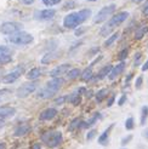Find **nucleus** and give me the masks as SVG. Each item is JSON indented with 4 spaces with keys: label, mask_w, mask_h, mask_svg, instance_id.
Instances as JSON below:
<instances>
[{
    "label": "nucleus",
    "mask_w": 148,
    "mask_h": 149,
    "mask_svg": "<svg viewBox=\"0 0 148 149\" xmlns=\"http://www.w3.org/2000/svg\"><path fill=\"white\" fill-rule=\"evenodd\" d=\"M91 16L90 9H83L78 12H71L63 18V26L67 29H74L86 22Z\"/></svg>",
    "instance_id": "obj_1"
},
{
    "label": "nucleus",
    "mask_w": 148,
    "mask_h": 149,
    "mask_svg": "<svg viewBox=\"0 0 148 149\" xmlns=\"http://www.w3.org/2000/svg\"><path fill=\"white\" fill-rule=\"evenodd\" d=\"M128 18H129V12H126V11H121V12H119V13L114 15V16L110 17V19L101 28L100 34H101L102 36H109L110 33L114 31L115 27L120 26L123 22H125Z\"/></svg>",
    "instance_id": "obj_2"
},
{
    "label": "nucleus",
    "mask_w": 148,
    "mask_h": 149,
    "mask_svg": "<svg viewBox=\"0 0 148 149\" xmlns=\"http://www.w3.org/2000/svg\"><path fill=\"white\" fill-rule=\"evenodd\" d=\"M62 133L60 131H46L41 135L43 143H45L49 148H56L62 142Z\"/></svg>",
    "instance_id": "obj_3"
},
{
    "label": "nucleus",
    "mask_w": 148,
    "mask_h": 149,
    "mask_svg": "<svg viewBox=\"0 0 148 149\" xmlns=\"http://www.w3.org/2000/svg\"><path fill=\"white\" fill-rule=\"evenodd\" d=\"M7 40L12 44H15V45H28V44L33 42L34 38H33L32 34L23 32V31H20L15 34H11Z\"/></svg>",
    "instance_id": "obj_4"
},
{
    "label": "nucleus",
    "mask_w": 148,
    "mask_h": 149,
    "mask_svg": "<svg viewBox=\"0 0 148 149\" xmlns=\"http://www.w3.org/2000/svg\"><path fill=\"white\" fill-rule=\"evenodd\" d=\"M115 4H110V5H107L105 7H102V9L96 13V16L94 17V23L98 24V23H102V22L107 21L110 16H112V13L115 11Z\"/></svg>",
    "instance_id": "obj_5"
},
{
    "label": "nucleus",
    "mask_w": 148,
    "mask_h": 149,
    "mask_svg": "<svg viewBox=\"0 0 148 149\" xmlns=\"http://www.w3.org/2000/svg\"><path fill=\"white\" fill-rule=\"evenodd\" d=\"M36 87H38V84H36L35 81H28V83L22 84L17 88L16 90V96L18 98H26V97H28L29 95H32L36 90Z\"/></svg>",
    "instance_id": "obj_6"
},
{
    "label": "nucleus",
    "mask_w": 148,
    "mask_h": 149,
    "mask_svg": "<svg viewBox=\"0 0 148 149\" xmlns=\"http://www.w3.org/2000/svg\"><path fill=\"white\" fill-rule=\"evenodd\" d=\"M23 24L18 23V22H4L3 24H0V33L5 35H11L20 31H22Z\"/></svg>",
    "instance_id": "obj_7"
},
{
    "label": "nucleus",
    "mask_w": 148,
    "mask_h": 149,
    "mask_svg": "<svg viewBox=\"0 0 148 149\" xmlns=\"http://www.w3.org/2000/svg\"><path fill=\"white\" fill-rule=\"evenodd\" d=\"M22 74H23V67H21V65H18V67H16L11 73H9V74H6V75H4L3 78H1V81L4 84H12V83H15Z\"/></svg>",
    "instance_id": "obj_8"
},
{
    "label": "nucleus",
    "mask_w": 148,
    "mask_h": 149,
    "mask_svg": "<svg viewBox=\"0 0 148 149\" xmlns=\"http://www.w3.org/2000/svg\"><path fill=\"white\" fill-rule=\"evenodd\" d=\"M55 13H56V11L54 9H45L41 11H36L34 13V18L38 21H49L55 16Z\"/></svg>",
    "instance_id": "obj_9"
},
{
    "label": "nucleus",
    "mask_w": 148,
    "mask_h": 149,
    "mask_svg": "<svg viewBox=\"0 0 148 149\" xmlns=\"http://www.w3.org/2000/svg\"><path fill=\"white\" fill-rule=\"evenodd\" d=\"M69 69H71V64H69V63L60 64V65L55 67V68L50 72V77H51V78H58V77L63 75V74L68 73Z\"/></svg>",
    "instance_id": "obj_10"
},
{
    "label": "nucleus",
    "mask_w": 148,
    "mask_h": 149,
    "mask_svg": "<svg viewBox=\"0 0 148 149\" xmlns=\"http://www.w3.org/2000/svg\"><path fill=\"white\" fill-rule=\"evenodd\" d=\"M56 93H57V90H54V88H51L49 86H45V87L40 88V90L38 91V93H36V97L41 98V100H47V98L54 97Z\"/></svg>",
    "instance_id": "obj_11"
},
{
    "label": "nucleus",
    "mask_w": 148,
    "mask_h": 149,
    "mask_svg": "<svg viewBox=\"0 0 148 149\" xmlns=\"http://www.w3.org/2000/svg\"><path fill=\"white\" fill-rule=\"evenodd\" d=\"M124 69H125V63H124V62H120L119 64L114 65L113 68H112V70H110V72H109V74H108L109 80H110V81L115 80V79H117V78L119 77L120 74L124 72Z\"/></svg>",
    "instance_id": "obj_12"
},
{
    "label": "nucleus",
    "mask_w": 148,
    "mask_h": 149,
    "mask_svg": "<svg viewBox=\"0 0 148 149\" xmlns=\"http://www.w3.org/2000/svg\"><path fill=\"white\" fill-rule=\"evenodd\" d=\"M56 115H57V110L55 108H46L40 113L39 119L41 121H49V120H52Z\"/></svg>",
    "instance_id": "obj_13"
},
{
    "label": "nucleus",
    "mask_w": 148,
    "mask_h": 149,
    "mask_svg": "<svg viewBox=\"0 0 148 149\" xmlns=\"http://www.w3.org/2000/svg\"><path fill=\"white\" fill-rule=\"evenodd\" d=\"M113 127H114V124H112V125L109 126V127H107L105 131L101 133L100 137H98V139H97L98 144H101V146H107V144L109 143V133H110V131H112Z\"/></svg>",
    "instance_id": "obj_14"
},
{
    "label": "nucleus",
    "mask_w": 148,
    "mask_h": 149,
    "mask_svg": "<svg viewBox=\"0 0 148 149\" xmlns=\"http://www.w3.org/2000/svg\"><path fill=\"white\" fill-rule=\"evenodd\" d=\"M31 131V125L23 123V124H20L16 129H15V136L17 137H22V136H26L27 133Z\"/></svg>",
    "instance_id": "obj_15"
},
{
    "label": "nucleus",
    "mask_w": 148,
    "mask_h": 149,
    "mask_svg": "<svg viewBox=\"0 0 148 149\" xmlns=\"http://www.w3.org/2000/svg\"><path fill=\"white\" fill-rule=\"evenodd\" d=\"M16 114V109L9 107V106H3L0 107V119H7L11 118Z\"/></svg>",
    "instance_id": "obj_16"
},
{
    "label": "nucleus",
    "mask_w": 148,
    "mask_h": 149,
    "mask_svg": "<svg viewBox=\"0 0 148 149\" xmlns=\"http://www.w3.org/2000/svg\"><path fill=\"white\" fill-rule=\"evenodd\" d=\"M102 118V114L101 113H95L94 115H92V118H90L89 120H86V121H81V125H80V127H91V126H94L96 123H97L100 119Z\"/></svg>",
    "instance_id": "obj_17"
},
{
    "label": "nucleus",
    "mask_w": 148,
    "mask_h": 149,
    "mask_svg": "<svg viewBox=\"0 0 148 149\" xmlns=\"http://www.w3.org/2000/svg\"><path fill=\"white\" fill-rule=\"evenodd\" d=\"M63 79L61 78V77H58V78H51V80H49L47 81V84H46V86H49V87H51V88H54V90H60L61 88V86L63 85Z\"/></svg>",
    "instance_id": "obj_18"
},
{
    "label": "nucleus",
    "mask_w": 148,
    "mask_h": 149,
    "mask_svg": "<svg viewBox=\"0 0 148 149\" xmlns=\"http://www.w3.org/2000/svg\"><path fill=\"white\" fill-rule=\"evenodd\" d=\"M67 100H68V102H71L73 104V106H78V104L81 102V93L78 90H75L69 96H67Z\"/></svg>",
    "instance_id": "obj_19"
},
{
    "label": "nucleus",
    "mask_w": 148,
    "mask_h": 149,
    "mask_svg": "<svg viewBox=\"0 0 148 149\" xmlns=\"http://www.w3.org/2000/svg\"><path fill=\"white\" fill-rule=\"evenodd\" d=\"M94 75V73H92V67H87V68H85L83 72L80 73V79L85 81V83H89V81L91 80Z\"/></svg>",
    "instance_id": "obj_20"
},
{
    "label": "nucleus",
    "mask_w": 148,
    "mask_h": 149,
    "mask_svg": "<svg viewBox=\"0 0 148 149\" xmlns=\"http://www.w3.org/2000/svg\"><path fill=\"white\" fill-rule=\"evenodd\" d=\"M40 75H41V69L38 68V67H35V68H32L31 70L27 73V78H28L29 80H35V79H38Z\"/></svg>",
    "instance_id": "obj_21"
},
{
    "label": "nucleus",
    "mask_w": 148,
    "mask_h": 149,
    "mask_svg": "<svg viewBox=\"0 0 148 149\" xmlns=\"http://www.w3.org/2000/svg\"><path fill=\"white\" fill-rule=\"evenodd\" d=\"M112 68H113V65H110V64H107V65H105L103 68L100 70V73L96 75V78H97V80L98 79H103V78H106V77H108V74H109V72L112 70Z\"/></svg>",
    "instance_id": "obj_22"
},
{
    "label": "nucleus",
    "mask_w": 148,
    "mask_h": 149,
    "mask_svg": "<svg viewBox=\"0 0 148 149\" xmlns=\"http://www.w3.org/2000/svg\"><path fill=\"white\" fill-rule=\"evenodd\" d=\"M148 32V27L147 26H143V27H140L137 31L135 32V39L136 40H141L143 36L146 35V33Z\"/></svg>",
    "instance_id": "obj_23"
},
{
    "label": "nucleus",
    "mask_w": 148,
    "mask_h": 149,
    "mask_svg": "<svg viewBox=\"0 0 148 149\" xmlns=\"http://www.w3.org/2000/svg\"><path fill=\"white\" fill-rule=\"evenodd\" d=\"M80 73H81V70L79 68H71L68 70V73H67V78L69 80H74V79H77L78 77H80Z\"/></svg>",
    "instance_id": "obj_24"
},
{
    "label": "nucleus",
    "mask_w": 148,
    "mask_h": 149,
    "mask_svg": "<svg viewBox=\"0 0 148 149\" xmlns=\"http://www.w3.org/2000/svg\"><path fill=\"white\" fill-rule=\"evenodd\" d=\"M56 57H57V55L55 54V52H47V54L41 58V63L43 64H49L51 61H54Z\"/></svg>",
    "instance_id": "obj_25"
},
{
    "label": "nucleus",
    "mask_w": 148,
    "mask_h": 149,
    "mask_svg": "<svg viewBox=\"0 0 148 149\" xmlns=\"http://www.w3.org/2000/svg\"><path fill=\"white\" fill-rule=\"evenodd\" d=\"M107 95H108V90H107V88H102V90H100L95 95V97H96V101H97V103H101L103 100L107 97Z\"/></svg>",
    "instance_id": "obj_26"
},
{
    "label": "nucleus",
    "mask_w": 148,
    "mask_h": 149,
    "mask_svg": "<svg viewBox=\"0 0 148 149\" xmlns=\"http://www.w3.org/2000/svg\"><path fill=\"white\" fill-rule=\"evenodd\" d=\"M81 119H79V118H77V119H74V120H72V123L69 124V126H68V130L69 131H75L77 129H80V125H81Z\"/></svg>",
    "instance_id": "obj_27"
},
{
    "label": "nucleus",
    "mask_w": 148,
    "mask_h": 149,
    "mask_svg": "<svg viewBox=\"0 0 148 149\" xmlns=\"http://www.w3.org/2000/svg\"><path fill=\"white\" fill-rule=\"evenodd\" d=\"M118 38H119V33H113V34H110L109 38L105 41V46H106V47H109L110 45H113L114 41H115Z\"/></svg>",
    "instance_id": "obj_28"
},
{
    "label": "nucleus",
    "mask_w": 148,
    "mask_h": 149,
    "mask_svg": "<svg viewBox=\"0 0 148 149\" xmlns=\"http://www.w3.org/2000/svg\"><path fill=\"white\" fill-rule=\"evenodd\" d=\"M148 118V106H143L141 108V125H145Z\"/></svg>",
    "instance_id": "obj_29"
},
{
    "label": "nucleus",
    "mask_w": 148,
    "mask_h": 149,
    "mask_svg": "<svg viewBox=\"0 0 148 149\" xmlns=\"http://www.w3.org/2000/svg\"><path fill=\"white\" fill-rule=\"evenodd\" d=\"M135 127V121H134V118L132 116H129L125 121V129L126 130H132Z\"/></svg>",
    "instance_id": "obj_30"
},
{
    "label": "nucleus",
    "mask_w": 148,
    "mask_h": 149,
    "mask_svg": "<svg viewBox=\"0 0 148 149\" xmlns=\"http://www.w3.org/2000/svg\"><path fill=\"white\" fill-rule=\"evenodd\" d=\"M128 55H129V49H124V50H121L120 52H119V55H118V58H119V61H125L126 59V57H128Z\"/></svg>",
    "instance_id": "obj_31"
},
{
    "label": "nucleus",
    "mask_w": 148,
    "mask_h": 149,
    "mask_svg": "<svg viewBox=\"0 0 148 149\" xmlns=\"http://www.w3.org/2000/svg\"><path fill=\"white\" fill-rule=\"evenodd\" d=\"M7 55H11V50L7 47V46H4L1 45L0 46V57H3V56H7Z\"/></svg>",
    "instance_id": "obj_32"
},
{
    "label": "nucleus",
    "mask_w": 148,
    "mask_h": 149,
    "mask_svg": "<svg viewBox=\"0 0 148 149\" xmlns=\"http://www.w3.org/2000/svg\"><path fill=\"white\" fill-rule=\"evenodd\" d=\"M10 95H11V91L7 90V88H3V90H0V101L7 98Z\"/></svg>",
    "instance_id": "obj_33"
},
{
    "label": "nucleus",
    "mask_w": 148,
    "mask_h": 149,
    "mask_svg": "<svg viewBox=\"0 0 148 149\" xmlns=\"http://www.w3.org/2000/svg\"><path fill=\"white\" fill-rule=\"evenodd\" d=\"M11 61H12L11 55H7V56L0 57V64H7V63H10Z\"/></svg>",
    "instance_id": "obj_34"
},
{
    "label": "nucleus",
    "mask_w": 148,
    "mask_h": 149,
    "mask_svg": "<svg viewBox=\"0 0 148 149\" xmlns=\"http://www.w3.org/2000/svg\"><path fill=\"white\" fill-rule=\"evenodd\" d=\"M43 3H44V5H46V6H55L57 4H60L61 0H43Z\"/></svg>",
    "instance_id": "obj_35"
},
{
    "label": "nucleus",
    "mask_w": 148,
    "mask_h": 149,
    "mask_svg": "<svg viewBox=\"0 0 148 149\" xmlns=\"http://www.w3.org/2000/svg\"><path fill=\"white\" fill-rule=\"evenodd\" d=\"M97 135V131L96 130H90L87 132V135H86V139L87 141H91V139H94V137Z\"/></svg>",
    "instance_id": "obj_36"
},
{
    "label": "nucleus",
    "mask_w": 148,
    "mask_h": 149,
    "mask_svg": "<svg viewBox=\"0 0 148 149\" xmlns=\"http://www.w3.org/2000/svg\"><path fill=\"white\" fill-rule=\"evenodd\" d=\"M66 101H67V96H62V97H58V98H56L55 103L57 104V106H61V104H63Z\"/></svg>",
    "instance_id": "obj_37"
},
{
    "label": "nucleus",
    "mask_w": 148,
    "mask_h": 149,
    "mask_svg": "<svg viewBox=\"0 0 148 149\" xmlns=\"http://www.w3.org/2000/svg\"><path fill=\"white\" fill-rule=\"evenodd\" d=\"M142 81H143V78L140 75L137 79H136V83H135V87L136 88H141V86H142Z\"/></svg>",
    "instance_id": "obj_38"
},
{
    "label": "nucleus",
    "mask_w": 148,
    "mask_h": 149,
    "mask_svg": "<svg viewBox=\"0 0 148 149\" xmlns=\"http://www.w3.org/2000/svg\"><path fill=\"white\" fill-rule=\"evenodd\" d=\"M132 137H134V136H132V135H129V136H125V137L123 138V141H121V144H123V146H125V144H128V143L130 142V141L132 139Z\"/></svg>",
    "instance_id": "obj_39"
},
{
    "label": "nucleus",
    "mask_w": 148,
    "mask_h": 149,
    "mask_svg": "<svg viewBox=\"0 0 148 149\" xmlns=\"http://www.w3.org/2000/svg\"><path fill=\"white\" fill-rule=\"evenodd\" d=\"M86 31V28L85 27H80V28H78V29H75V34L77 36H79V35H81V34H84V32Z\"/></svg>",
    "instance_id": "obj_40"
},
{
    "label": "nucleus",
    "mask_w": 148,
    "mask_h": 149,
    "mask_svg": "<svg viewBox=\"0 0 148 149\" xmlns=\"http://www.w3.org/2000/svg\"><path fill=\"white\" fill-rule=\"evenodd\" d=\"M141 56H142V55H141V52H138V54H136L135 59H134V65H135V67H137V65H138V63H140L138 61L141 59Z\"/></svg>",
    "instance_id": "obj_41"
},
{
    "label": "nucleus",
    "mask_w": 148,
    "mask_h": 149,
    "mask_svg": "<svg viewBox=\"0 0 148 149\" xmlns=\"http://www.w3.org/2000/svg\"><path fill=\"white\" fill-rule=\"evenodd\" d=\"M126 95H123L121 96V97L119 98V101H118V106H123V104L125 103V102H126Z\"/></svg>",
    "instance_id": "obj_42"
},
{
    "label": "nucleus",
    "mask_w": 148,
    "mask_h": 149,
    "mask_svg": "<svg viewBox=\"0 0 148 149\" xmlns=\"http://www.w3.org/2000/svg\"><path fill=\"white\" fill-rule=\"evenodd\" d=\"M114 101H115V95H112V97H110V100L108 101V103H107V106H108V107H110V106H113V103H114Z\"/></svg>",
    "instance_id": "obj_43"
},
{
    "label": "nucleus",
    "mask_w": 148,
    "mask_h": 149,
    "mask_svg": "<svg viewBox=\"0 0 148 149\" xmlns=\"http://www.w3.org/2000/svg\"><path fill=\"white\" fill-rule=\"evenodd\" d=\"M20 1L22 4H24V5H32L34 3V0H20Z\"/></svg>",
    "instance_id": "obj_44"
},
{
    "label": "nucleus",
    "mask_w": 148,
    "mask_h": 149,
    "mask_svg": "<svg viewBox=\"0 0 148 149\" xmlns=\"http://www.w3.org/2000/svg\"><path fill=\"white\" fill-rule=\"evenodd\" d=\"M142 13H143V16H146V17H148V4L143 7L142 9Z\"/></svg>",
    "instance_id": "obj_45"
},
{
    "label": "nucleus",
    "mask_w": 148,
    "mask_h": 149,
    "mask_svg": "<svg viewBox=\"0 0 148 149\" xmlns=\"http://www.w3.org/2000/svg\"><path fill=\"white\" fill-rule=\"evenodd\" d=\"M148 70V59L145 62V64L142 65V72H147Z\"/></svg>",
    "instance_id": "obj_46"
},
{
    "label": "nucleus",
    "mask_w": 148,
    "mask_h": 149,
    "mask_svg": "<svg viewBox=\"0 0 148 149\" xmlns=\"http://www.w3.org/2000/svg\"><path fill=\"white\" fill-rule=\"evenodd\" d=\"M69 6H71V7H73V6H74V3H71V1H68L67 4L64 5V7H63V9H64V10H68V7H69Z\"/></svg>",
    "instance_id": "obj_47"
},
{
    "label": "nucleus",
    "mask_w": 148,
    "mask_h": 149,
    "mask_svg": "<svg viewBox=\"0 0 148 149\" xmlns=\"http://www.w3.org/2000/svg\"><path fill=\"white\" fill-rule=\"evenodd\" d=\"M32 149H41V144L40 143H34L32 146Z\"/></svg>",
    "instance_id": "obj_48"
},
{
    "label": "nucleus",
    "mask_w": 148,
    "mask_h": 149,
    "mask_svg": "<svg viewBox=\"0 0 148 149\" xmlns=\"http://www.w3.org/2000/svg\"><path fill=\"white\" fill-rule=\"evenodd\" d=\"M92 96H94V92H92V90H89V91L86 92V97H87V98L92 97Z\"/></svg>",
    "instance_id": "obj_49"
},
{
    "label": "nucleus",
    "mask_w": 148,
    "mask_h": 149,
    "mask_svg": "<svg viewBox=\"0 0 148 149\" xmlns=\"http://www.w3.org/2000/svg\"><path fill=\"white\" fill-rule=\"evenodd\" d=\"M142 135H143V137H145L146 139H148V129L143 130V132H142Z\"/></svg>",
    "instance_id": "obj_50"
},
{
    "label": "nucleus",
    "mask_w": 148,
    "mask_h": 149,
    "mask_svg": "<svg viewBox=\"0 0 148 149\" xmlns=\"http://www.w3.org/2000/svg\"><path fill=\"white\" fill-rule=\"evenodd\" d=\"M131 78H132V74H129V75L126 77V79H125V81H126V84L129 83V81L131 80Z\"/></svg>",
    "instance_id": "obj_51"
},
{
    "label": "nucleus",
    "mask_w": 148,
    "mask_h": 149,
    "mask_svg": "<svg viewBox=\"0 0 148 149\" xmlns=\"http://www.w3.org/2000/svg\"><path fill=\"white\" fill-rule=\"evenodd\" d=\"M0 149H7L6 143H0Z\"/></svg>",
    "instance_id": "obj_52"
},
{
    "label": "nucleus",
    "mask_w": 148,
    "mask_h": 149,
    "mask_svg": "<svg viewBox=\"0 0 148 149\" xmlns=\"http://www.w3.org/2000/svg\"><path fill=\"white\" fill-rule=\"evenodd\" d=\"M3 73H4V69L0 67V81H1V78H3Z\"/></svg>",
    "instance_id": "obj_53"
},
{
    "label": "nucleus",
    "mask_w": 148,
    "mask_h": 149,
    "mask_svg": "<svg viewBox=\"0 0 148 149\" xmlns=\"http://www.w3.org/2000/svg\"><path fill=\"white\" fill-rule=\"evenodd\" d=\"M142 1H143V0H132V3H135V4H140Z\"/></svg>",
    "instance_id": "obj_54"
},
{
    "label": "nucleus",
    "mask_w": 148,
    "mask_h": 149,
    "mask_svg": "<svg viewBox=\"0 0 148 149\" xmlns=\"http://www.w3.org/2000/svg\"><path fill=\"white\" fill-rule=\"evenodd\" d=\"M86 1H92L94 3V1H97V0H86Z\"/></svg>",
    "instance_id": "obj_55"
}]
</instances>
